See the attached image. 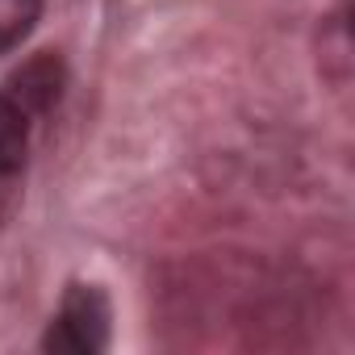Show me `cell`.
Returning <instances> with one entry per match:
<instances>
[{
	"label": "cell",
	"instance_id": "1",
	"mask_svg": "<svg viewBox=\"0 0 355 355\" xmlns=\"http://www.w3.org/2000/svg\"><path fill=\"white\" fill-rule=\"evenodd\" d=\"M105 334H109V305L96 288H71L51 334H46V347L51 351H101L105 347Z\"/></svg>",
	"mask_w": 355,
	"mask_h": 355
},
{
	"label": "cell",
	"instance_id": "2",
	"mask_svg": "<svg viewBox=\"0 0 355 355\" xmlns=\"http://www.w3.org/2000/svg\"><path fill=\"white\" fill-rule=\"evenodd\" d=\"M59 84H63V67L55 55H42V59H30L5 88V96L13 105H21L26 113H38L46 109L55 96H59Z\"/></svg>",
	"mask_w": 355,
	"mask_h": 355
},
{
	"label": "cell",
	"instance_id": "3",
	"mask_svg": "<svg viewBox=\"0 0 355 355\" xmlns=\"http://www.w3.org/2000/svg\"><path fill=\"white\" fill-rule=\"evenodd\" d=\"M26 142H30V113L0 92V175L21 167Z\"/></svg>",
	"mask_w": 355,
	"mask_h": 355
},
{
	"label": "cell",
	"instance_id": "4",
	"mask_svg": "<svg viewBox=\"0 0 355 355\" xmlns=\"http://www.w3.org/2000/svg\"><path fill=\"white\" fill-rule=\"evenodd\" d=\"M38 21V0H0V55L13 51Z\"/></svg>",
	"mask_w": 355,
	"mask_h": 355
}]
</instances>
